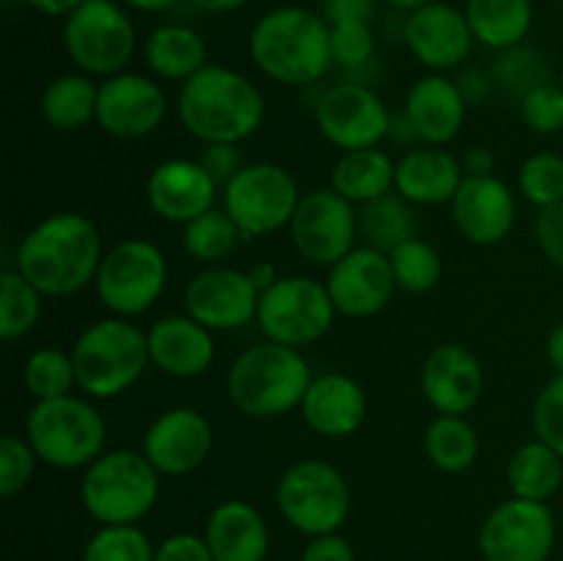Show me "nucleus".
Returning a JSON list of instances; mask_svg holds the SVG:
<instances>
[{"mask_svg": "<svg viewBox=\"0 0 563 561\" xmlns=\"http://www.w3.org/2000/svg\"><path fill=\"white\" fill-rule=\"evenodd\" d=\"M102 237L80 212H53L16 245V267L44 297H69L93 284L102 264Z\"/></svg>", "mask_w": 563, "mask_h": 561, "instance_id": "obj_1", "label": "nucleus"}, {"mask_svg": "<svg viewBox=\"0 0 563 561\" xmlns=\"http://www.w3.org/2000/svg\"><path fill=\"white\" fill-rule=\"evenodd\" d=\"M176 113L196 141L242 143L262 130L267 105L251 77L229 66L207 64L181 82Z\"/></svg>", "mask_w": 563, "mask_h": 561, "instance_id": "obj_2", "label": "nucleus"}, {"mask_svg": "<svg viewBox=\"0 0 563 561\" xmlns=\"http://www.w3.org/2000/svg\"><path fill=\"white\" fill-rule=\"evenodd\" d=\"M251 61L264 77L284 86H311L333 64L330 22L302 6H280L253 25Z\"/></svg>", "mask_w": 563, "mask_h": 561, "instance_id": "obj_3", "label": "nucleus"}, {"mask_svg": "<svg viewBox=\"0 0 563 561\" xmlns=\"http://www.w3.org/2000/svg\"><path fill=\"white\" fill-rule=\"evenodd\" d=\"M311 383V366L297 346L264 339L234 358L225 391L242 416L278 418L300 410Z\"/></svg>", "mask_w": 563, "mask_h": 561, "instance_id": "obj_4", "label": "nucleus"}, {"mask_svg": "<svg viewBox=\"0 0 563 561\" xmlns=\"http://www.w3.org/2000/svg\"><path fill=\"white\" fill-rule=\"evenodd\" d=\"M77 388L88 399H115L130 391L152 363L148 339L124 317L97 319L71 344Z\"/></svg>", "mask_w": 563, "mask_h": 561, "instance_id": "obj_5", "label": "nucleus"}, {"mask_svg": "<svg viewBox=\"0 0 563 561\" xmlns=\"http://www.w3.org/2000/svg\"><path fill=\"white\" fill-rule=\"evenodd\" d=\"M25 438L38 462L55 471H77L104 454L108 424L91 399L66 394L36 402L27 410Z\"/></svg>", "mask_w": 563, "mask_h": 561, "instance_id": "obj_6", "label": "nucleus"}, {"mask_svg": "<svg viewBox=\"0 0 563 561\" xmlns=\"http://www.w3.org/2000/svg\"><path fill=\"white\" fill-rule=\"evenodd\" d=\"M157 498L159 473L143 451H104L82 473V509L102 526H137Z\"/></svg>", "mask_w": 563, "mask_h": 561, "instance_id": "obj_7", "label": "nucleus"}, {"mask_svg": "<svg viewBox=\"0 0 563 561\" xmlns=\"http://www.w3.org/2000/svg\"><path fill=\"white\" fill-rule=\"evenodd\" d=\"M275 504L295 531L322 537L341 531L352 512V490L339 468L317 457H306L291 462L278 479Z\"/></svg>", "mask_w": 563, "mask_h": 561, "instance_id": "obj_8", "label": "nucleus"}, {"mask_svg": "<svg viewBox=\"0 0 563 561\" xmlns=\"http://www.w3.org/2000/svg\"><path fill=\"white\" fill-rule=\"evenodd\" d=\"M168 284V258L154 242L132 237L104 251L93 278L99 302L113 317H141L146 314Z\"/></svg>", "mask_w": 563, "mask_h": 561, "instance_id": "obj_9", "label": "nucleus"}, {"mask_svg": "<svg viewBox=\"0 0 563 561\" xmlns=\"http://www.w3.org/2000/svg\"><path fill=\"white\" fill-rule=\"evenodd\" d=\"M64 47L82 75L113 77L135 55L137 33L115 0H86L66 16Z\"/></svg>", "mask_w": 563, "mask_h": 561, "instance_id": "obj_10", "label": "nucleus"}, {"mask_svg": "<svg viewBox=\"0 0 563 561\" xmlns=\"http://www.w3.org/2000/svg\"><path fill=\"white\" fill-rule=\"evenodd\" d=\"M335 314L328 284L308 275H280L278 284L262 292L256 322L264 339L302 350L333 328Z\"/></svg>", "mask_w": 563, "mask_h": 561, "instance_id": "obj_11", "label": "nucleus"}, {"mask_svg": "<svg viewBox=\"0 0 563 561\" xmlns=\"http://www.w3.org/2000/svg\"><path fill=\"white\" fill-rule=\"evenodd\" d=\"M300 198L295 176L278 163H245L223 187V209L245 237L289 229Z\"/></svg>", "mask_w": 563, "mask_h": 561, "instance_id": "obj_12", "label": "nucleus"}, {"mask_svg": "<svg viewBox=\"0 0 563 561\" xmlns=\"http://www.w3.org/2000/svg\"><path fill=\"white\" fill-rule=\"evenodd\" d=\"M555 548V517L542 501L511 495L482 522L478 550L484 561H550Z\"/></svg>", "mask_w": 563, "mask_h": 561, "instance_id": "obj_13", "label": "nucleus"}, {"mask_svg": "<svg viewBox=\"0 0 563 561\" xmlns=\"http://www.w3.org/2000/svg\"><path fill=\"white\" fill-rule=\"evenodd\" d=\"M357 234L361 226H357L355 204L339 196L333 187L306 193L289 223L295 251L322 267H333L346 253L355 251Z\"/></svg>", "mask_w": 563, "mask_h": 561, "instance_id": "obj_14", "label": "nucleus"}, {"mask_svg": "<svg viewBox=\"0 0 563 561\" xmlns=\"http://www.w3.org/2000/svg\"><path fill=\"white\" fill-rule=\"evenodd\" d=\"M319 132L341 152L374 148L390 132V113L379 94L363 82H335L324 88L313 108Z\"/></svg>", "mask_w": 563, "mask_h": 561, "instance_id": "obj_15", "label": "nucleus"}, {"mask_svg": "<svg viewBox=\"0 0 563 561\" xmlns=\"http://www.w3.org/2000/svg\"><path fill=\"white\" fill-rule=\"evenodd\" d=\"M258 300L262 292L256 289L251 275L220 264L196 273L185 286V311L212 333L245 328L256 319Z\"/></svg>", "mask_w": 563, "mask_h": 561, "instance_id": "obj_16", "label": "nucleus"}, {"mask_svg": "<svg viewBox=\"0 0 563 561\" xmlns=\"http://www.w3.org/2000/svg\"><path fill=\"white\" fill-rule=\"evenodd\" d=\"M168 113L159 82L135 72H119L99 82L97 124L121 141H137L159 130Z\"/></svg>", "mask_w": 563, "mask_h": 561, "instance_id": "obj_17", "label": "nucleus"}, {"mask_svg": "<svg viewBox=\"0 0 563 561\" xmlns=\"http://www.w3.org/2000/svg\"><path fill=\"white\" fill-rule=\"evenodd\" d=\"M212 424L196 407H170L143 432L141 451L159 476H187L212 454Z\"/></svg>", "mask_w": 563, "mask_h": 561, "instance_id": "obj_18", "label": "nucleus"}, {"mask_svg": "<svg viewBox=\"0 0 563 561\" xmlns=\"http://www.w3.org/2000/svg\"><path fill=\"white\" fill-rule=\"evenodd\" d=\"M324 284L333 297L335 311L350 319L377 317L399 289L388 253L372 245L355 248L341 262H335Z\"/></svg>", "mask_w": 563, "mask_h": 561, "instance_id": "obj_19", "label": "nucleus"}, {"mask_svg": "<svg viewBox=\"0 0 563 561\" xmlns=\"http://www.w3.org/2000/svg\"><path fill=\"white\" fill-rule=\"evenodd\" d=\"M451 220L473 245H498L515 229V193L495 174L465 176L451 201Z\"/></svg>", "mask_w": 563, "mask_h": 561, "instance_id": "obj_20", "label": "nucleus"}, {"mask_svg": "<svg viewBox=\"0 0 563 561\" xmlns=\"http://www.w3.org/2000/svg\"><path fill=\"white\" fill-rule=\"evenodd\" d=\"M220 185L198 160L174 157L154 165L146 179V204L165 223L187 226L214 207Z\"/></svg>", "mask_w": 563, "mask_h": 561, "instance_id": "obj_21", "label": "nucleus"}, {"mask_svg": "<svg viewBox=\"0 0 563 561\" xmlns=\"http://www.w3.org/2000/svg\"><path fill=\"white\" fill-rule=\"evenodd\" d=\"M473 42L476 36L471 31V22H467L465 11H460L456 6L434 0V3L407 14L405 44L427 69H454L471 55Z\"/></svg>", "mask_w": 563, "mask_h": 561, "instance_id": "obj_22", "label": "nucleus"}, {"mask_svg": "<svg viewBox=\"0 0 563 561\" xmlns=\"http://www.w3.org/2000/svg\"><path fill=\"white\" fill-rule=\"evenodd\" d=\"M421 391L438 416H465L484 396L482 361L454 341L434 346L423 361Z\"/></svg>", "mask_w": 563, "mask_h": 561, "instance_id": "obj_23", "label": "nucleus"}, {"mask_svg": "<svg viewBox=\"0 0 563 561\" xmlns=\"http://www.w3.org/2000/svg\"><path fill=\"white\" fill-rule=\"evenodd\" d=\"M467 116V97L460 82L445 75L421 77L410 86L405 99V119L412 135L427 146H449L462 132Z\"/></svg>", "mask_w": 563, "mask_h": 561, "instance_id": "obj_24", "label": "nucleus"}, {"mask_svg": "<svg viewBox=\"0 0 563 561\" xmlns=\"http://www.w3.org/2000/svg\"><path fill=\"white\" fill-rule=\"evenodd\" d=\"M368 413V396L355 377L344 372H330L313 377L306 399L300 405L302 421L319 438L341 440L363 427Z\"/></svg>", "mask_w": 563, "mask_h": 561, "instance_id": "obj_25", "label": "nucleus"}, {"mask_svg": "<svg viewBox=\"0 0 563 561\" xmlns=\"http://www.w3.org/2000/svg\"><path fill=\"white\" fill-rule=\"evenodd\" d=\"M148 355L163 374L190 380L207 372L214 361V333L190 314H170L148 328Z\"/></svg>", "mask_w": 563, "mask_h": 561, "instance_id": "obj_26", "label": "nucleus"}, {"mask_svg": "<svg viewBox=\"0 0 563 561\" xmlns=\"http://www.w3.org/2000/svg\"><path fill=\"white\" fill-rule=\"evenodd\" d=\"M203 539L214 561H264L269 528L262 512L247 501H223L207 517Z\"/></svg>", "mask_w": 563, "mask_h": 561, "instance_id": "obj_27", "label": "nucleus"}, {"mask_svg": "<svg viewBox=\"0 0 563 561\" xmlns=\"http://www.w3.org/2000/svg\"><path fill=\"white\" fill-rule=\"evenodd\" d=\"M462 179H465L462 160L443 146L412 148L396 163V193L405 201L421 207L454 201Z\"/></svg>", "mask_w": 563, "mask_h": 561, "instance_id": "obj_28", "label": "nucleus"}, {"mask_svg": "<svg viewBox=\"0 0 563 561\" xmlns=\"http://www.w3.org/2000/svg\"><path fill=\"white\" fill-rule=\"evenodd\" d=\"M207 42L190 25H159L143 42V61L163 80L187 82L207 66Z\"/></svg>", "mask_w": 563, "mask_h": 561, "instance_id": "obj_29", "label": "nucleus"}, {"mask_svg": "<svg viewBox=\"0 0 563 561\" xmlns=\"http://www.w3.org/2000/svg\"><path fill=\"white\" fill-rule=\"evenodd\" d=\"M330 187L352 204H372L396 187V163L379 146L344 152L330 174Z\"/></svg>", "mask_w": 563, "mask_h": 561, "instance_id": "obj_30", "label": "nucleus"}, {"mask_svg": "<svg viewBox=\"0 0 563 561\" xmlns=\"http://www.w3.org/2000/svg\"><path fill=\"white\" fill-rule=\"evenodd\" d=\"M97 99L99 86L91 75L82 72H66L53 77L44 86L38 99V113L53 130L77 132L97 121Z\"/></svg>", "mask_w": 563, "mask_h": 561, "instance_id": "obj_31", "label": "nucleus"}, {"mask_svg": "<svg viewBox=\"0 0 563 561\" xmlns=\"http://www.w3.org/2000/svg\"><path fill=\"white\" fill-rule=\"evenodd\" d=\"M465 16L476 42L493 50H515L531 33V0H467Z\"/></svg>", "mask_w": 563, "mask_h": 561, "instance_id": "obj_32", "label": "nucleus"}, {"mask_svg": "<svg viewBox=\"0 0 563 561\" xmlns=\"http://www.w3.org/2000/svg\"><path fill=\"white\" fill-rule=\"evenodd\" d=\"M511 495L548 504L563 484V457L544 440H528L506 465Z\"/></svg>", "mask_w": 563, "mask_h": 561, "instance_id": "obj_33", "label": "nucleus"}, {"mask_svg": "<svg viewBox=\"0 0 563 561\" xmlns=\"http://www.w3.org/2000/svg\"><path fill=\"white\" fill-rule=\"evenodd\" d=\"M427 460L443 473H465L482 451L476 427L465 416H434L423 432Z\"/></svg>", "mask_w": 563, "mask_h": 561, "instance_id": "obj_34", "label": "nucleus"}, {"mask_svg": "<svg viewBox=\"0 0 563 561\" xmlns=\"http://www.w3.org/2000/svg\"><path fill=\"white\" fill-rule=\"evenodd\" d=\"M240 240H245V234L223 207H212L209 212L198 215L196 220L181 226V248H185V253L196 262L207 264V267L231 256Z\"/></svg>", "mask_w": 563, "mask_h": 561, "instance_id": "obj_35", "label": "nucleus"}, {"mask_svg": "<svg viewBox=\"0 0 563 561\" xmlns=\"http://www.w3.org/2000/svg\"><path fill=\"white\" fill-rule=\"evenodd\" d=\"M44 295L20 273L5 267L0 273V339H25L42 319Z\"/></svg>", "mask_w": 563, "mask_h": 561, "instance_id": "obj_36", "label": "nucleus"}, {"mask_svg": "<svg viewBox=\"0 0 563 561\" xmlns=\"http://www.w3.org/2000/svg\"><path fill=\"white\" fill-rule=\"evenodd\" d=\"M407 204L410 201H405L399 193L396 196L388 193V196L377 198V201L363 204V209L357 212V226H361V234L366 237L368 245L383 253H390L396 245L416 237V220H412Z\"/></svg>", "mask_w": 563, "mask_h": 561, "instance_id": "obj_37", "label": "nucleus"}, {"mask_svg": "<svg viewBox=\"0 0 563 561\" xmlns=\"http://www.w3.org/2000/svg\"><path fill=\"white\" fill-rule=\"evenodd\" d=\"M390 267H394L396 286L410 295H423L432 292L440 284L443 275V256L432 242L421 240V237H410L401 245H396L388 253Z\"/></svg>", "mask_w": 563, "mask_h": 561, "instance_id": "obj_38", "label": "nucleus"}, {"mask_svg": "<svg viewBox=\"0 0 563 561\" xmlns=\"http://www.w3.org/2000/svg\"><path fill=\"white\" fill-rule=\"evenodd\" d=\"M22 383L36 402L71 394V388L77 385L71 352L60 350V346H42V350L31 352L25 369H22Z\"/></svg>", "mask_w": 563, "mask_h": 561, "instance_id": "obj_39", "label": "nucleus"}, {"mask_svg": "<svg viewBox=\"0 0 563 561\" xmlns=\"http://www.w3.org/2000/svg\"><path fill=\"white\" fill-rule=\"evenodd\" d=\"M517 187L522 198L537 209L553 207L563 201V157L555 152L531 154L520 165L517 174Z\"/></svg>", "mask_w": 563, "mask_h": 561, "instance_id": "obj_40", "label": "nucleus"}, {"mask_svg": "<svg viewBox=\"0 0 563 561\" xmlns=\"http://www.w3.org/2000/svg\"><path fill=\"white\" fill-rule=\"evenodd\" d=\"M157 548L137 526H102L82 550V561H154Z\"/></svg>", "mask_w": 563, "mask_h": 561, "instance_id": "obj_41", "label": "nucleus"}, {"mask_svg": "<svg viewBox=\"0 0 563 561\" xmlns=\"http://www.w3.org/2000/svg\"><path fill=\"white\" fill-rule=\"evenodd\" d=\"M36 451L20 435H5L0 440V495L14 498L16 493L31 484L33 471H36Z\"/></svg>", "mask_w": 563, "mask_h": 561, "instance_id": "obj_42", "label": "nucleus"}, {"mask_svg": "<svg viewBox=\"0 0 563 561\" xmlns=\"http://www.w3.org/2000/svg\"><path fill=\"white\" fill-rule=\"evenodd\" d=\"M520 119L528 130L539 135H555L563 130V88L555 82H542L520 99Z\"/></svg>", "mask_w": 563, "mask_h": 561, "instance_id": "obj_43", "label": "nucleus"}, {"mask_svg": "<svg viewBox=\"0 0 563 561\" xmlns=\"http://www.w3.org/2000/svg\"><path fill=\"white\" fill-rule=\"evenodd\" d=\"M330 50L333 64L344 69H361L374 58L377 38H374L372 22H339L330 25Z\"/></svg>", "mask_w": 563, "mask_h": 561, "instance_id": "obj_44", "label": "nucleus"}, {"mask_svg": "<svg viewBox=\"0 0 563 561\" xmlns=\"http://www.w3.org/2000/svg\"><path fill=\"white\" fill-rule=\"evenodd\" d=\"M533 432L563 457V374L548 380L533 399Z\"/></svg>", "mask_w": 563, "mask_h": 561, "instance_id": "obj_45", "label": "nucleus"}, {"mask_svg": "<svg viewBox=\"0 0 563 561\" xmlns=\"http://www.w3.org/2000/svg\"><path fill=\"white\" fill-rule=\"evenodd\" d=\"M495 75H498V80L504 82V86L509 82L520 99L526 97L531 88L548 82L542 61H539L533 53H522V50H517V47L506 50V55L500 58V64L495 66Z\"/></svg>", "mask_w": 563, "mask_h": 561, "instance_id": "obj_46", "label": "nucleus"}, {"mask_svg": "<svg viewBox=\"0 0 563 561\" xmlns=\"http://www.w3.org/2000/svg\"><path fill=\"white\" fill-rule=\"evenodd\" d=\"M533 231H537V245L544 258L553 267L563 270V201L539 209Z\"/></svg>", "mask_w": 563, "mask_h": 561, "instance_id": "obj_47", "label": "nucleus"}, {"mask_svg": "<svg viewBox=\"0 0 563 561\" xmlns=\"http://www.w3.org/2000/svg\"><path fill=\"white\" fill-rule=\"evenodd\" d=\"M198 163L209 170V176H212L220 187L229 185V182L245 168L240 143H203L201 154H198Z\"/></svg>", "mask_w": 563, "mask_h": 561, "instance_id": "obj_48", "label": "nucleus"}, {"mask_svg": "<svg viewBox=\"0 0 563 561\" xmlns=\"http://www.w3.org/2000/svg\"><path fill=\"white\" fill-rule=\"evenodd\" d=\"M154 561H214L207 548V539L196 534H174L157 544Z\"/></svg>", "mask_w": 563, "mask_h": 561, "instance_id": "obj_49", "label": "nucleus"}, {"mask_svg": "<svg viewBox=\"0 0 563 561\" xmlns=\"http://www.w3.org/2000/svg\"><path fill=\"white\" fill-rule=\"evenodd\" d=\"M300 561H357L355 548L341 534H322L311 537L302 548Z\"/></svg>", "mask_w": 563, "mask_h": 561, "instance_id": "obj_50", "label": "nucleus"}, {"mask_svg": "<svg viewBox=\"0 0 563 561\" xmlns=\"http://www.w3.org/2000/svg\"><path fill=\"white\" fill-rule=\"evenodd\" d=\"M377 0H322V16L330 25L339 22H372Z\"/></svg>", "mask_w": 563, "mask_h": 561, "instance_id": "obj_51", "label": "nucleus"}, {"mask_svg": "<svg viewBox=\"0 0 563 561\" xmlns=\"http://www.w3.org/2000/svg\"><path fill=\"white\" fill-rule=\"evenodd\" d=\"M460 160L462 168H465V176H487L495 170V154L487 146H471Z\"/></svg>", "mask_w": 563, "mask_h": 561, "instance_id": "obj_52", "label": "nucleus"}, {"mask_svg": "<svg viewBox=\"0 0 563 561\" xmlns=\"http://www.w3.org/2000/svg\"><path fill=\"white\" fill-rule=\"evenodd\" d=\"M33 11L47 16H69L71 11L80 9L86 0H25Z\"/></svg>", "mask_w": 563, "mask_h": 561, "instance_id": "obj_53", "label": "nucleus"}, {"mask_svg": "<svg viewBox=\"0 0 563 561\" xmlns=\"http://www.w3.org/2000/svg\"><path fill=\"white\" fill-rule=\"evenodd\" d=\"M544 352H548V361L550 366H553V372L563 374V322L555 324V328L548 333Z\"/></svg>", "mask_w": 563, "mask_h": 561, "instance_id": "obj_54", "label": "nucleus"}, {"mask_svg": "<svg viewBox=\"0 0 563 561\" xmlns=\"http://www.w3.org/2000/svg\"><path fill=\"white\" fill-rule=\"evenodd\" d=\"M251 0H190V6H196L203 14H231V11H240Z\"/></svg>", "mask_w": 563, "mask_h": 561, "instance_id": "obj_55", "label": "nucleus"}, {"mask_svg": "<svg viewBox=\"0 0 563 561\" xmlns=\"http://www.w3.org/2000/svg\"><path fill=\"white\" fill-rule=\"evenodd\" d=\"M247 275H251V280H253V284H256V289H258V292H267L269 286L278 284V278H280L278 270H275L273 264H269V262L256 264V267L247 270Z\"/></svg>", "mask_w": 563, "mask_h": 561, "instance_id": "obj_56", "label": "nucleus"}, {"mask_svg": "<svg viewBox=\"0 0 563 561\" xmlns=\"http://www.w3.org/2000/svg\"><path fill=\"white\" fill-rule=\"evenodd\" d=\"M124 6H130V9L135 11H146V14H157V11H168L174 9L179 0H121Z\"/></svg>", "mask_w": 563, "mask_h": 561, "instance_id": "obj_57", "label": "nucleus"}, {"mask_svg": "<svg viewBox=\"0 0 563 561\" xmlns=\"http://www.w3.org/2000/svg\"><path fill=\"white\" fill-rule=\"evenodd\" d=\"M385 3L394 6V9H399V11H407V14H410V11L421 9V6L434 3V0H385Z\"/></svg>", "mask_w": 563, "mask_h": 561, "instance_id": "obj_58", "label": "nucleus"}, {"mask_svg": "<svg viewBox=\"0 0 563 561\" xmlns=\"http://www.w3.org/2000/svg\"><path fill=\"white\" fill-rule=\"evenodd\" d=\"M555 3H563V0H555Z\"/></svg>", "mask_w": 563, "mask_h": 561, "instance_id": "obj_59", "label": "nucleus"}]
</instances>
